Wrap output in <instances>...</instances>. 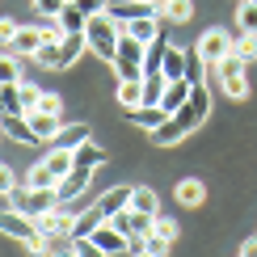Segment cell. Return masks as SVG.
Instances as JSON below:
<instances>
[{
	"mask_svg": "<svg viewBox=\"0 0 257 257\" xmlns=\"http://www.w3.org/2000/svg\"><path fill=\"white\" fill-rule=\"evenodd\" d=\"M84 38H89V51L97 59H110L118 55V42H122V26L114 21L110 13H93L89 21H84Z\"/></svg>",
	"mask_w": 257,
	"mask_h": 257,
	"instance_id": "6da1fadb",
	"label": "cell"
},
{
	"mask_svg": "<svg viewBox=\"0 0 257 257\" xmlns=\"http://www.w3.org/2000/svg\"><path fill=\"white\" fill-rule=\"evenodd\" d=\"M244 68H249V63H240V59H236V51H232L228 59H219L215 68H211V72L219 76L223 93H228L232 101H244V97H249V80H244Z\"/></svg>",
	"mask_w": 257,
	"mask_h": 257,
	"instance_id": "7a4b0ae2",
	"label": "cell"
},
{
	"mask_svg": "<svg viewBox=\"0 0 257 257\" xmlns=\"http://www.w3.org/2000/svg\"><path fill=\"white\" fill-rule=\"evenodd\" d=\"M144 55H148L144 42H135L131 34H122L118 55H114V72H118V80H139V76H144Z\"/></svg>",
	"mask_w": 257,
	"mask_h": 257,
	"instance_id": "3957f363",
	"label": "cell"
},
{
	"mask_svg": "<svg viewBox=\"0 0 257 257\" xmlns=\"http://www.w3.org/2000/svg\"><path fill=\"white\" fill-rule=\"evenodd\" d=\"M194 51H198V55L211 63V68H215L219 59H228L232 51H236V38H232L228 30H223V26H215V30H207V34L198 38V47H194Z\"/></svg>",
	"mask_w": 257,
	"mask_h": 257,
	"instance_id": "277c9868",
	"label": "cell"
},
{
	"mask_svg": "<svg viewBox=\"0 0 257 257\" xmlns=\"http://www.w3.org/2000/svg\"><path fill=\"white\" fill-rule=\"evenodd\" d=\"M38 228L47 232L51 240H72V228H76V211L63 207V202H55L47 215H38Z\"/></svg>",
	"mask_w": 257,
	"mask_h": 257,
	"instance_id": "5b68a950",
	"label": "cell"
},
{
	"mask_svg": "<svg viewBox=\"0 0 257 257\" xmlns=\"http://www.w3.org/2000/svg\"><path fill=\"white\" fill-rule=\"evenodd\" d=\"M89 181H93V169L76 165L72 173H63V177H59V186H55V202H76V198H84Z\"/></svg>",
	"mask_w": 257,
	"mask_h": 257,
	"instance_id": "8992f818",
	"label": "cell"
},
{
	"mask_svg": "<svg viewBox=\"0 0 257 257\" xmlns=\"http://www.w3.org/2000/svg\"><path fill=\"white\" fill-rule=\"evenodd\" d=\"M207 114H211V93H207V84H194V89H190L186 110H181L177 118L186 122L190 131H194V126H202V122H207Z\"/></svg>",
	"mask_w": 257,
	"mask_h": 257,
	"instance_id": "52a82bcc",
	"label": "cell"
},
{
	"mask_svg": "<svg viewBox=\"0 0 257 257\" xmlns=\"http://www.w3.org/2000/svg\"><path fill=\"white\" fill-rule=\"evenodd\" d=\"M17 194V211H26V215H47L51 207H55V190H34V186H26V190H13Z\"/></svg>",
	"mask_w": 257,
	"mask_h": 257,
	"instance_id": "ba28073f",
	"label": "cell"
},
{
	"mask_svg": "<svg viewBox=\"0 0 257 257\" xmlns=\"http://www.w3.org/2000/svg\"><path fill=\"white\" fill-rule=\"evenodd\" d=\"M0 131H5V139H13V144H42L26 114H0Z\"/></svg>",
	"mask_w": 257,
	"mask_h": 257,
	"instance_id": "9c48e42d",
	"label": "cell"
},
{
	"mask_svg": "<svg viewBox=\"0 0 257 257\" xmlns=\"http://www.w3.org/2000/svg\"><path fill=\"white\" fill-rule=\"evenodd\" d=\"M186 135H190V126L181 122L177 114H169V118L160 122V126H152V131H148V139H152L156 148H173V144H181Z\"/></svg>",
	"mask_w": 257,
	"mask_h": 257,
	"instance_id": "30bf717a",
	"label": "cell"
},
{
	"mask_svg": "<svg viewBox=\"0 0 257 257\" xmlns=\"http://www.w3.org/2000/svg\"><path fill=\"white\" fill-rule=\"evenodd\" d=\"M186 68H190V51H181V47L169 42L165 59H160V76H165V80H186Z\"/></svg>",
	"mask_w": 257,
	"mask_h": 257,
	"instance_id": "8fae6325",
	"label": "cell"
},
{
	"mask_svg": "<svg viewBox=\"0 0 257 257\" xmlns=\"http://www.w3.org/2000/svg\"><path fill=\"white\" fill-rule=\"evenodd\" d=\"M89 240H97V244H101V249L110 253V257H114V253H126V244H131V236H122V232L114 228L110 219H105L101 228H93V232H89Z\"/></svg>",
	"mask_w": 257,
	"mask_h": 257,
	"instance_id": "7c38bea8",
	"label": "cell"
},
{
	"mask_svg": "<svg viewBox=\"0 0 257 257\" xmlns=\"http://www.w3.org/2000/svg\"><path fill=\"white\" fill-rule=\"evenodd\" d=\"M131 190H135V186H110V190L97 198L101 215H105V219H114L118 211H126V207H131Z\"/></svg>",
	"mask_w": 257,
	"mask_h": 257,
	"instance_id": "4fadbf2b",
	"label": "cell"
},
{
	"mask_svg": "<svg viewBox=\"0 0 257 257\" xmlns=\"http://www.w3.org/2000/svg\"><path fill=\"white\" fill-rule=\"evenodd\" d=\"M165 118H169L165 105H135V110H126V122L139 126V131H152V126H160Z\"/></svg>",
	"mask_w": 257,
	"mask_h": 257,
	"instance_id": "5bb4252c",
	"label": "cell"
},
{
	"mask_svg": "<svg viewBox=\"0 0 257 257\" xmlns=\"http://www.w3.org/2000/svg\"><path fill=\"white\" fill-rule=\"evenodd\" d=\"M38 47H42V30H38V26H21L9 51H13V55H21V59H34Z\"/></svg>",
	"mask_w": 257,
	"mask_h": 257,
	"instance_id": "9a60e30c",
	"label": "cell"
},
{
	"mask_svg": "<svg viewBox=\"0 0 257 257\" xmlns=\"http://www.w3.org/2000/svg\"><path fill=\"white\" fill-rule=\"evenodd\" d=\"M122 34H131L135 42H144V47H152V42L160 38V17H135L122 26Z\"/></svg>",
	"mask_w": 257,
	"mask_h": 257,
	"instance_id": "2e32d148",
	"label": "cell"
},
{
	"mask_svg": "<svg viewBox=\"0 0 257 257\" xmlns=\"http://www.w3.org/2000/svg\"><path fill=\"white\" fill-rule=\"evenodd\" d=\"M89 139H93V126L89 122H63L59 135H55V148H72V152H76V148L89 144Z\"/></svg>",
	"mask_w": 257,
	"mask_h": 257,
	"instance_id": "e0dca14e",
	"label": "cell"
},
{
	"mask_svg": "<svg viewBox=\"0 0 257 257\" xmlns=\"http://www.w3.org/2000/svg\"><path fill=\"white\" fill-rule=\"evenodd\" d=\"M84 51H89V38H84V34H63L59 38V72H68Z\"/></svg>",
	"mask_w": 257,
	"mask_h": 257,
	"instance_id": "ac0fdd59",
	"label": "cell"
},
{
	"mask_svg": "<svg viewBox=\"0 0 257 257\" xmlns=\"http://www.w3.org/2000/svg\"><path fill=\"white\" fill-rule=\"evenodd\" d=\"M173 198L181 202V207H202V198H207V186H202V177H181Z\"/></svg>",
	"mask_w": 257,
	"mask_h": 257,
	"instance_id": "d6986e66",
	"label": "cell"
},
{
	"mask_svg": "<svg viewBox=\"0 0 257 257\" xmlns=\"http://www.w3.org/2000/svg\"><path fill=\"white\" fill-rule=\"evenodd\" d=\"M190 89H194L190 80H169V89H165V101H160V105H165L169 114H181V110H186V101H190Z\"/></svg>",
	"mask_w": 257,
	"mask_h": 257,
	"instance_id": "ffe728a7",
	"label": "cell"
},
{
	"mask_svg": "<svg viewBox=\"0 0 257 257\" xmlns=\"http://www.w3.org/2000/svg\"><path fill=\"white\" fill-rule=\"evenodd\" d=\"M131 211H139V215H160V194L152 186H135L131 190Z\"/></svg>",
	"mask_w": 257,
	"mask_h": 257,
	"instance_id": "44dd1931",
	"label": "cell"
},
{
	"mask_svg": "<svg viewBox=\"0 0 257 257\" xmlns=\"http://www.w3.org/2000/svg\"><path fill=\"white\" fill-rule=\"evenodd\" d=\"M42 165H47L55 177H63V173H72V169H76V152H72V148H55V152H47Z\"/></svg>",
	"mask_w": 257,
	"mask_h": 257,
	"instance_id": "7402d4cb",
	"label": "cell"
},
{
	"mask_svg": "<svg viewBox=\"0 0 257 257\" xmlns=\"http://www.w3.org/2000/svg\"><path fill=\"white\" fill-rule=\"evenodd\" d=\"M26 118H30V126H34V131H38V139H55L59 135V126H63V118H59V114H26Z\"/></svg>",
	"mask_w": 257,
	"mask_h": 257,
	"instance_id": "603a6c76",
	"label": "cell"
},
{
	"mask_svg": "<svg viewBox=\"0 0 257 257\" xmlns=\"http://www.w3.org/2000/svg\"><path fill=\"white\" fill-rule=\"evenodd\" d=\"M55 21H59V30H63V34H84V21H89V17H84L80 9L68 0V5H63V13H59Z\"/></svg>",
	"mask_w": 257,
	"mask_h": 257,
	"instance_id": "cb8c5ba5",
	"label": "cell"
},
{
	"mask_svg": "<svg viewBox=\"0 0 257 257\" xmlns=\"http://www.w3.org/2000/svg\"><path fill=\"white\" fill-rule=\"evenodd\" d=\"M118 105H126V110L144 105V76L139 80H118Z\"/></svg>",
	"mask_w": 257,
	"mask_h": 257,
	"instance_id": "d4e9b609",
	"label": "cell"
},
{
	"mask_svg": "<svg viewBox=\"0 0 257 257\" xmlns=\"http://www.w3.org/2000/svg\"><path fill=\"white\" fill-rule=\"evenodd\" d=\"M236 30L257 34V0H236Z\"/></svg>",
	"mask_w": 257,
	"mask_h": 257,
	"instance_id": "484cf974",
	"label": "cell"
},
{
	"mask_svg": "<svg viewBox=\"0 0 257 257\" xmlns=\"http://www.w3.org/2000/svg\"><path fill=\"white\" fill-rule=\"evenodd\" d=\"M101 223H105V215H101L97 202H93L89 211H80V215H76V228H72V236H89V232H93V228H101Z\"/></svg>",
	"mask_w": 257,
	"mask_h": 257,
	"instance_id": "4316f807",
	"label": "cell"
},
{
	"mask_svg": "<svg viewBox=\"0 0 257 257\" xmlns=\"http://www.w3.org/2000/svg\"><path fill=\"white\" fill-rule=\"evenodd\" d=\"M165 89H169V80L160 76V72L144 76V105H160V101H165Z\"/></svg>",
	"mask_w": 257,
	"mask_h": 257,
	"instance_id": "83f0119b",
	"label": "cell"
},
{
	"mask_svg": "<svg viewBox=\"0 0 257 257\" xmlns=\"http://www.w3.org/2000/svg\"><path fill=\"white\" fill-rule=\"evenodd\" d=\"M0 114H26V105H21V84H0Z\"/></svg>",
	"mask_w": 257,
	"mask_h": 257,
	"instance_id": "f1b7e54d",
	"label": "cell"
},
{
	"mask_svg": "<svg viewBox=\"0 0 257 257\" xmlns=\"http://www.w3.org/2000/svg\"><path fill=\"white\" fill-rule=\"evenodd\" d=\"M76 165H84V169H101V165H105V148H97L93 139H89V144H80V148H76Z\"/></svg>",
	"mask_w": 257,
	"mask_h": 257,
	"instance_id": "f546056e",
	"label": "cell"
},
{
	"mask_svg": "<svg viewBox=\"0 0 257 257\" xmlns=\"http://www.w3.org/2000/svg\"><path fill=\"white\" fill-rule=\"evenodd\" d=\"M26 186H34V190H55V186H59V177L51 173L47 165H34V169H30V177H26Z\"/></svg>",
	"mask_w": 257,
	"mask_h": 257,
	"instance_id": "4dcf8cb0",
	"label": "cell"
},
{
	"mask_svg": "<svg viewBox=\"0 0 257 257\" xmlns=\"http://www.w3.org/2000/svg\"><path fill=\"white\" fill-rule=\"evenodd\" d=\"M160 17H169V21H190V17H194V5H190V0H169V5H160Z\"/></svg>",
	"mask_w": 257,
	"mask_h": 257,
	"instance_id": "1f68e13d",
	"label": "cell"
},
{
	"mask_svg": "<svg viewBox=\"0 0 257 257\" xmlns=\"http://www.w3.org/2000/svg\"><path fill=\"white\" fill-rule=\"evenodd\" d=\"M236 59L240 63H253L257 59V34H240L236 38Z\"/></svg>",
	"mask_w": 257,
	"mask_h": 257,
	"instance_id": "d6a6232c",
	"label": "cell"
},
{
	"mask_svg": "<svg viewBox=\"0 0 257 257\" xmlns=\"http://www.w3.org/2000/svg\"><path fill=\"white\" fill-rule=\"evenodd\" d=\"M207 68H211V63L202 59L198 51H190V68H186V80H190V84H202V76H207Z\"/></svg>",
	"mask_w": 257,
	"mask_h": 257,
	"instance_id": "836d02e7",
	"label": "cell"
},
{
	"mask_svg": "<svg viewBox=\"0 0 257 257\" xmlns=\"http://www.w3.org/2000/svg\"><path fill=\"white\" fill-rule=\"evenodd\" d=\"M72 244H76V257H110L97 240H89V236H72Z\"/></svg>",
	"mask_w": 257,
	"mask_h": 257,
	"instance_id": "e575fe53",
	"label": "cell"
},
{
	"mask_svg": "<svg viewBox=\"0 0 257 257\" xmlns=\"http://www.w3.org/2000/svg\"><path fill=\"white\" fill-rule=\"evenodd\" d=\"M152 232H156V236H160V240H169V244H173V240H177V223H173V219H169V215H156V219H152Z\"/></svg>",
	"mask_w": 257,
	"mask_h": 257,
	"instance_id": "d590c367",
	"label": "cell"
},
{
	"mask_svg": "<svg viewBox=\"0 0 257 257\" xmlns=\"http://www.w3.org/2000/svg\"><path fill=\"white\" fill-rule=\"evenodd\" d=\"M34 110L38 114H63V97H59V93H42ZM34 110H30V114H34Z\"/></svg>",
	"mask_w": 257,
	"mask_h": 257,
	"instance_id": "8d00e7d4",
	"label": "cell"
},
{
	"mask_svg": "<svg viewBox=\"0 0 257 257\" xmlns=\"http://www.w3.org/2000/svg\"><path fill=\"white\" fill-rule=\"evenodd\" d=\"M38 97H42V89H38V84H34V80H21V105H26V114L38 105Z\"/></svg>",
	"mask_w": 257,
	"mask_h": 257,
	"instance_id": "74e56055",
	"label": "cell"
},
{
	"mask_svg": "<svg viewBox=\"0 0 257 257\" xmlns=\"http://www.w3.org/2000/svg\"><path fill=\"white\" fill-rule=\"evenodd\" d=\"M17 21L13 17H0V47H13V38H17Z\"/></svg>",
	"mask_w": 257,
	"mask_h": 257,
	"instance_id": "f35d334b",
	"label": "cell"
},
{
	"mask_svg": "<svg viewBox=\"0 0 257 257\" xmlns=\"http://www.w3.org/2000/svg\"><path fill=\"white\" fill-rule=\"evenodd\" d=\"M30 5H34V9H38L42 17H59V13H63V5H68V0H30Z\"/></svg>",
	"mask_w": 257,
	"mask_h": 257,
	"instance_id": "ab89813d",
	"label": "cell"
},
{
	"mask_svg": "<svg viewBox=\"0 0 257 257\" xmlns=\"http://www.w3.org/2000/svg\"><path fill=\"white\" fill-rule=\"evenodd\" d=\"M72 5H76L84 17H93V13H105V9H110V0H72Z\"/></svg>",
	"mask_w": 257,
	"mask_h": 257,
	"instance_id": "60d3db41",
	"label": "cell"
},
{
	"mask_svg": "<svg viewBox=\"0 0 257 257\" xmlns=\"http://www.w3.org/2000/svg\"><path fill=\"white\" fill-rule=\"evenodd\" d=\"M148 253H156V257H165V253H169V240H160L156 232H148Z\"/></svg>",
	"mask_w": 257,
	"mask_h": 257,
	"instance_id": "b9f144b4",
	"label": "cell"
},
{
	"mask_svg": "<svg viewBox=\"0 0 257 257\" xmlns=\"http://www.w3.org/2000/svg\"><path fill=\"white\" fill-rule=\"evenodd\" d=\"M5 190H17V177H13L9 165H0V194H5Z\"/></svg>",
	"mask_w": 257,
	"mask_h": 257,
	"instance_id": "7bdbcfd3",
	"label": "cell"
},
{
	"mask_svg": "<svg viewBox=\"0 0 257 257\" xmlns=\"http://www.w3.org/2000/svg\"><path fill=\"white\" fill-rule=\"evenodd\" d=\"M51 257H76V244H72V240H68V244H55Z\"/></svg>",
	"mask_w": 257,
	"mask_h": 257,
	"instance_id": "ee69618b",
	"label": "cell"
},
{
	"mask_svg": "<svg viewBox=\"0 0 257 257\" xmlns=\"http://www.w3.org/2000/svg\"><path fill=\"white\" fill-rule=\"evenodd\" d=\"M236 257H257V236H253V240H244L240 249H236Z\"/></svg>",
	"mask_w": 257,
	"mask_h": 257,
	"instance_id": "f6af8a7d",
	"label": "cell"
},
{
	"mask_svg": "<svg viewBox=\"0 0 257 257\" xmlns=\"http://www.w3.org/2000/svg\"><path fill=\"white\" fill-rule=\"evenodd\" d=\"M135 257H156V253H148V249H144V253H135Z\"/></svg>",
	"mask_w": 257,
	"mask_h": 257,
	"instance_id": "bcb514c9",
	"label": "cell"
},
{
	"mask_svg": "<svg viewBox=\"0 0 257 257\" xmlns=\"http://www.w3.org/2000/svg\"><path fill=\"white\" fill-rule=\"evenodd\" d=\"M148 5H160V0H148Z\"/></svg>",
	"mask_w": 257,
	"mask_h": 257,
	"instance_id": "7dc6e473",
	"label": "cell"
},
{
	"mask_svg": "<svg viewBox=\"0 0 257 257\" xmlns=\"http://www.w3.org/2000/svg\"><path fill=\"white\" fill-rule=\"evenodd\" d=\"M160 5H169V0H160Z\"/></svg>",
	"mask_w": 257,
	"mask_h": 257,
	"instance_id": "c3c4849f",
	"label": "cell"
},
{
	"mask_svg": "<svg viewBox=\"0 0 257 257\" xmlns=\"http://www.w3.org/2000/svg\"><path fill=\"white\" fill-rule=\"evenodd\" d=\"M0 139H5V131H0Z\"/></svg>",
	"mask_w": 257,
	"mask_h": 257,
	"instance_id": "681fc988",
	"label": "cell"
}]
</instances>
